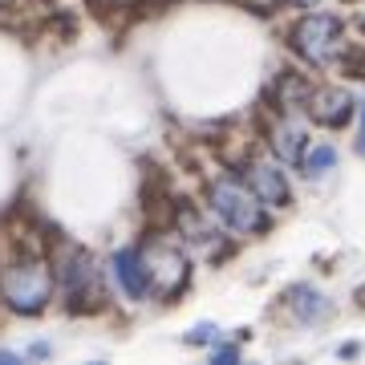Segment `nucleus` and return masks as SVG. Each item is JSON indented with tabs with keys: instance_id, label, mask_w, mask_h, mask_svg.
<instances>
[{
	"instance_id": "obj_1",
	"label": "nucleus",
	"mask_w": 365,
	"mask_h": 365,
	"mask_svg": "<svg viewBox=\"0 0 365 365\" xmlns=\"http://www.w3.org/2000/svg\"><path fill=\"white\" fill-rule=\"evenodd\" d=\"M0 288H4V300H9L13 313L33 317L49 304L53 272L41 256H16V260L4 268V276H0Z\"/></svg>"
},
{
	"instance_id": "obj_2",
	"label": "nucleus",
	"mask_w": 365,
	"mask_h": 365,
	"mask_svg": "<svg viewBox=\"0 0 365 365\" xmlns=\"http://www.w3.org/2000/svg\"><path fill=\"white\" fill-rule=\"evenodd\" d=\"M211 207L220 215L232 232H256L264 227V215H260V203H256V191H244L235 179H220L211 182Z\"/></svg>"
},
{
	"instance_id": "obj_3",
	"label": "nucleus",
	"mask_w": 365,
	"mask_h": 365,
	"mask_svg": "<svg viewBox=\"0 0 365 365\" xmlns=\"http://www.w3.org/2000/svg\"><path fill=\"white\" fill-rule=\"evenodd\" d=\"M337 37H341V25L337 16H304L297 25V33H292V45L300 49V57L304 61H313V66H325L329 57H333V49H337Z\"/></svg>"
},
{
	"instance_id": "obj_4",
	"label": "nucleus",
	"mask_w": 365,
	"mask_h": 365,
	"mask_svg": "<svg viewBox=\"0 0 365 365\" xmlns=\"http://www.w3.org/2000/svg\"><path fill=\"white\" fill-rule=\"evenodd\" d=\"M143 256H146V268H150V288H158V292L182 288V280H187V260H182L175 248L155 244V248L143 252Z\"/></svg>"
},
{
	"instance_id": "obj_5",
	"label": "nucleus",
	"mask_w": 365,
	"mask_h": 365,
	"mask_svg": "<svg viewBox=\"0 0 365 365\" xmlns=\"http://www.w3.org/2000/svg\"><path fill=\"white\" fill-rule=\"evenodd\" d=\"M114 276L118 284H122V292L134 300H143L146 292H150V268H146V256L138 248H122L114 256Z\"/></svg>"
},
{
	"instance_id": "obj_6",
	"label": "nucleus",
	"mask_w": 365,
	"mask_h": 365,
	"mask_svg": "<svg viewBox=\"0 0 365 365\" xmlns=\"http://www.w3.org/2000/svg\"><path fill=\"white\" fill-rule=\"evenodd\" d=\"M248 182H252V191H256V199H264V203H272V207H284L288 203V182L280 175V167H272V163H256L248 170Z\"/></svg>"
},
{
	"instance_id": "obj_7",
	"label": "nucleus",
	"mask_w": 365,
	"mask_h": 365,
	"mask_svg": "<svg viewBox=\"0 0 365 365\" xmlns=\"http://www.w3.org/2000/svg\"><path fill=\"white\" fill-rule=\"evenodd\" d=\"M61 280H66V292H69V304L86 297V288H93L98 272H93V260L86 252H69L66 264H61Z\"/></svg>"
},
{
	"instance_id": "obj_8",
	"label": "nucleus",
	"mask_w": 365,
	"mask_h": 365,
	"mask_svg": "<svg viewBox=\"0 0 365 365\" xmlns=\"http://www.w3.org/2000/svg\"><path fill=\"white\" fill-rule=\"evenodd\" d=\"M272 146H276V155L288 158V163H300V158H304V126H300V118H284V122H276Z\"/></svg>"
},
{
	"instance_id": "obj_9",
	"label": "nucleus",
	"mask_w": 365,
	"mask_h": 365,
	"mask_svg": "<svg viewBox=\"0 0 365 365\" xmlns=\"http://www.w3.org/2000/svg\"><path fill=\"white\" fill-rule=\"evenodd\" d=\"M349 110H353V102L345 90H325V93H317V102H313V118L325 122V126H341L349 118Z\"/></svg>"
},
{
	"instance_id": "obj_10",
	"label": "nucleus",
	"mask_w": 365,
	"mask_h": 365,
	"mask_svg": "<svg viewBox=\"0 0 365 365\" xmlns=\"http://www.w3.org/2000/svg\"><path fill=\"white\" fill-rule=\"evenodd\" d=\"M292 304H297V317H300V321H317V317L329 313L325 297H321L317 288H292Z\"/></svg>"
},
{
	"instance_id": "obj_11",
	"label": "nucleus",
	"mask_w": 365,
	"mask_h": 365,
	"mask_svg": "<svg viewBox=\"0 0 365 365\" xmlns=\"http://www.w3.org/2000/svg\"><path fill=\"white\" fill-rule=\"evenodd\" d=\"M333 163H337V150H333V146H317L313 155L300 158V170H304L309 179H317V175H321V170H329Z\"/></svg>"
},
{
	"instance_id": "obj_12",
	"label": "nucleus",
	"mask_w": 365,
	"mask_h": 365,
	"mask_svg": "<svg viewBox=\"0 0 365 365\" xmlns=\"http://www.w3.org/2000/svg\"><path fill=\"white\" fill-rule=\"evenodd\" d=\"M179 227L187 232V240H195V244H203V240L211 235V232H207V223H199L191 207H182V211H179Z\"/></svg>"
},
{
	"instance_id": "obj_13",
	"label": "nucleus",
	"mask_w": 365,
	"mask_h": 365,
	"mask_svg": "<svg viewBox=\"0 0 365 365\" xmlns=\"http://www.w3.org/2000/svg\"><path fill=\"white\" fill-rule=\"evenodd\" d=\"M211 337H215V329H211V325L191 329V333H187V341H191V345H199V341H211Z\"/></svg>"
},
{
	"instance_id": "obj_14",
	"label": "nucleus",
	"mask_w": 365,
	"mask_h": 365,
	"mask_svg": "<svg viewBox=\"0 0 365 365\" xmlns=\"http://www.w3.org/2000/svg\"><path fill=\"white\" fill-rule=\"evenodd\" d=\"M357 155H365V106H361V138H357Z\"/></svg>"
},
{
	"instance_id": "obj_15",
	"label": "nucleus",
	"mask_w": 365,
	"mask_h": 365,
	"mask_svg": "<svg viewBox=\"0 0 365 365\" xmlns=\"http://www.w3.org/2000/svg\"><path fill=\"white\" fill-rule=\"evenodd\" d=\"M235 357H240L235 349H220V353H215V361H235Z\"/></svg>"
},
{
	"instance_id": "obj_16",
	"label": "nucleus",
	"mask_w": 365,
	"mask_h": 365,
	"mask_svg": "<svg viewBox=\"0 0 365 365\" xmlns=\"http://www.w3.org/2000/svg\"><path fill=\"white\" fill-rule=\"evenodd\" d=\"M288 4H300V9H313L317 0H288Z\"/></svg>"
}]
</instances>
